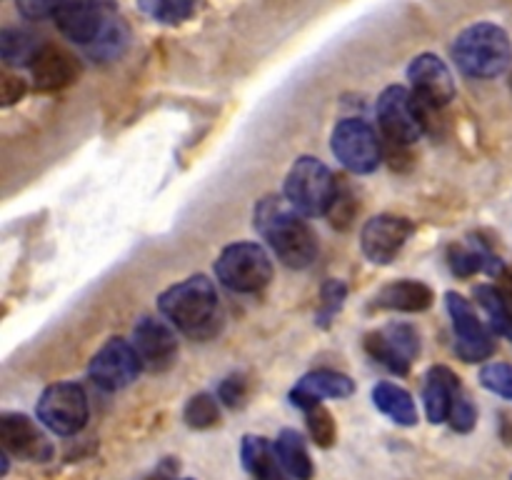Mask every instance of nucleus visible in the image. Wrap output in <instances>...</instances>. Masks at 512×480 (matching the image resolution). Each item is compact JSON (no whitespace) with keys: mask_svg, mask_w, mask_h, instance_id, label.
Listing matches in <instances>:
<instances>
[{"mask_svg":"<svg viewBox=\"0 0 512 480\" xmlns=\"http://www.w3.org/2000/svg\"><path fill=\"white\" fill-rule=\"evenodd\" d=\"M335 188H338V180L330 173L328 165L320 163L313 155H303L288 170L285 200L305 218H318L328 213Z\"/></svg>","mask_w":512,"mask_h":480,"instance_id":"20e7f679","label":"nucleus"},{"mask_svg":"<svg viewBox=\"0 0 512 480\" xmlns=\"http://www.w3.org/2000/svg\"><path fill=\"white\" fill-rule=\"evenodd\" d=\"M108 10L110 8H105V3H95V0H65L53 18L65 38L90 48L103 30Z\"/></svg>","mask_w":512,"mask_h":480,"instance_id":"dca6fc26","label":"nucleus"},{"mask_svg":"<svg viewBox=\"0 0 512 480\" xmlns=\"http://www.w3.org/2000/svg\"><path fill=\"white\" fill-rule=\"evenodd\" d=\"M355 213H358V198H355L353 188L348 183H343V180H338V188H335V195L330 200V208L325 213V218L330 220L333 228L345 230L353 225Z\"/></svg>","mask_w":512,"mask_h":480,"instance_id":"c85d7f7f","label":"nucleus"},{"mask_svg":"<svg viewBox=\"0 0 512 480\" xmlns=\"http://www.w3.org/2000/svg\"><path fill=\"white\" fill-rule=\"evenodd\" d=\"M95 3H108V0H95Z\"/></svg>","mask_w":512,"mask_h":480,"instance_id":"e433bc0d","label":"nucleus"},{"mask_svg":"<svg viewBox=\"0 0 512 480\" xmlns=\"http://www.w3.org/2000/svg\"><path fill=\"white\" fill-rule=\"evenodd\" d=\"M460 393H463V385L453 370L445 365L430 368L423 383V405L430 423H448V415Z\"/></svg>","mask_w":512,"mask_h":480,"instance_id":"a211bd4d","label":"nucleus"},{"mask_svg":"<svg viewBox=\"0 0 512 480\" xmlns=\"http://www.w3.org/2000/svg\"><path fill=\"white\" fill-rule=\"evenodd\" d=\"M140 368L143 365H140L133 343L123 338H110L90 360L88 375L98 388L118 393L138 378Z\"/></svg>","mask_w":512,"mask_h":480,"instance_id":"9d476101","label":"nucleus"},{"mask_svg":"<svg viewBox=\"0 0 512 480\" xmlns=\"http://www.w3.org/2000/svg\"><path fill=\"white\" fill-rule=\"evenodd\" d=\"M373 403L383 415H388L393 423L413 428L418 423V408H415L413 395L395 383H378L373 388Z\"/></svg>","mask_w":512,"mask_h":480,"instance_id":"5701e85b","label":"nucleus"},{"mask_svg":"<svg viewBox=\"0 0 512 480\" xmlns=\"http://www.w3.org/2000/svg\"><path fill=\"white\" fill-rule=\"evenodd\" d=\"M245 393H248V388H245L243 375H230V378H225L223 383H220L218 398L220 403H225L228 408H238L245 400Z\"/></svg>","mask_w":512,"mask_h":480,"instance_id":"72a5a7b5","label":"nucleus"},{"mask_svg":"<svg viewBox=\"0 0 512 480\" xmlns=\"http://www.w3.org/2000/svg\"><path fill=\"white\" fill-rule=\"evenodd\" d=\"M375 303L380 308L400 310V313H420L433 305V290L420 280H398V283L385 285Z\"/></svg>","mask_w":512,"mask_h":480,"instance_id":"412c9836","label":"nucleus"},{"mask_svg":"<svg viewBox=\"0 0 512 480\" xmlns=\"http://www.w3.org/2000/svg\"><path fill=\"white\" fill-rule=\"evenodd\" d=\"M305 420H308V433L320 448H333L335 438H338V425H335L333 413L325 405H313L305 410Z\"/></svg>","mask_w":512,"mask_h":480,"instance_id":"c756f323","label":"nucleus"},{"mask_svg":"<svg viewBox=\"0 0 512 480\" xmlns=\"http://www.w3.org/2000/svg\"><path fill=\"white\" fill-rule=\"evenodd\" d=\"M355 393V383L350 375L338 373V370H313V373L303 375L293 390H290V400L295 408L308 410L318 405L325 398H350Z\"/></svg>","mask_w":512,"mask_h":480,"instance_id":"f3484780","label":"nucleus"},{"mask_svg":"<svg viewBox=\"0 0 512 480\" xmlns=\"http://www.w3.org/2000/svg\"><path fill=\"white\" fill-rule=\"evenodd\" d=\"M160 480H163V478H160Z\"/></svg>","mask_w":512,"mask_h":480,"instance_id":"58836bf2","label":"nucleus"},{"mask_svg":"<svg viewBox=\"0 0 512 480\" xmlns=\"http://www.w3.org/2000/svg\"><path fill=\"white\" fill-rule=\"evenodd\" d=\"M425 110L428 108L418 103L413 90L403 88V85H390L380 93L378 108H375L380 133L395 145L415 143L423 135Z\"/></svg>","mask_w":512,"mask_h":480,"instance_id":"423d86ee","label":"nucleus"},{"mask_svg":"<svg viewBox=\"0 0 512 480\" xmlns=\"http://www.w3.org/2000/svg\"><path fill=\"white\" fill-rule=\"evenodd\" d=\"M125 45H128V30H125L123 18H118L113 10H108L103 30H100V35L95 38V43L85 50H88L90 58L95 60H113L123 53Z\"/></svg>","mask_w":512,"mask_h":480,"instance_id":"b1692460","label":"nucleus"},{"mask_svg":"<svg viewBox=\"0 0 512 480\" xmlns=\"http://www.w3.org/2000/svg\"><path fill=\"white\" fill-rule=\"evenodd\" d=\"M345 295H348V288H345V283H340V280H328V283L323 285V308H320L318 313V325L330 323V318L343 308Z\"/></svg>","mask_w":512,"mask_h":480,"instance_id":"2f4dec72","label":"nucleus"},{"mask_svg":"<svg viewBox=\"0 0 512 480\" xmlns=\"http://www.w3.org/2000/svg\"><path fill=\"white\" fill-rule=\"evenodd\" d=\"M23 93H25L23 80H18V78H5L3 80V103L5 105L20 100V95H23Z\"/></svg>","mask_w":512,"mask_h":480,"instance_id":"c9c22d12","label":"nucleus"},{"mask_svg":"<svg viewBox=\"0 0 512 480\" xmlns=\"http://www.w3.org/2000/svg\"><path fill=\"white\" fill-rule=\"evenodd\" d=\"M475 420H478V410H475L473 400H470L463 390V393L458 395V400L453 403L448 423L453 425V430H458V433H470V430L475 428Z\"/></svg>","mask_w":512,"mask_h":480,"instance_id":"473e14b6","label":"nucleus"},{"mask_svg":"<svg viewBox=\"0 0 512 480\" xmlns=\"http://www.w3.org/2000/svg\"><path fill=\"white\" fill-rule=\"evenodd\" d=\"M333 155L350 173H373L383 160L380 138L368 120L345 118L333 130Z\"/></svg>","mask_w":512,"mask_h":480,"instance_id":"6e6552de","label":"nucleus"},{"mask_svg":"<svg viewBox=\"0 0 512 480\" xmlns=\"http://www.w3.org/2000/svg\"><path fill=\"white\" fill-rule=\"evenodd\" d=\"M255 230L268 240L270 248L288 268H308L318 258V240H315L313 228L288 200H280L275 195L258 200Z\"/></svg>","mask_w":512,"mask_h":480,"instance_id":"f257e3e1","label":"nucleus"},{"mask_svg":"<svg viewBox=\"0 0 512 480\" xmlns=\"http://www.w3.org/2000/svg\"><path fill=\"white\" fill-rule=\"evenodd\" d=\"M138 8L155 23L178 25L195 10V0H138Z\"/></svg>","mask_w":512,"mask_h":480,"instance_id":"cd10ccee","label":"nucleus"},{"mask_svg":"<svg viewBox=\"0 0 512 480\" xmlns=\"http://www.w3.org/2000/svg\"><path fill=\"white\" fill-rule=\"evenodd\" d=\"M158 310L173 328L188 335H205L218 320V293L205 275H193L158 298Z\"/></svg>","mask_w":512,"mask_h":480,"instance_id":"7ed1b4c3","label":"nucleus"},{"mask_svg":"<svg viewBox=\"0 0 512 480\" xmlns=\"http://www.w3.org/2000/svg\"><path fill=\"white\" fill-rule=\"evenodd\" d=\"M453 60L470 78H498L510 68L512 43L500 25L475 23L465 28L453 43Z\"/></svg>","mask_w":512,"mask_h":480,"instance_id":"f03ea898","label":"nucleus"},{"mask_svg":"<svg viewBox=\"0 0 512 480\" xmlns=\"http://www.w3.org/2000/svg\"><path fill=\"white\" fill-rule=\"evenodd\" d=\"M30 73H33V85L43 93H53V90L65 88L78 75V65H75L73 55L65 50L55 48V45H43L30 63Z\"/></svg>","mask_w":512,"mask_h":480,"instance_id":"6ab92c4d","label":"nucleus"},{"mask_svg":"<svg viewBox=\"0 0 512 480\" xmlns=\"http://www.w3.org/2000/svg\"><path fill=\"white\" fill-rule=\"evenodd\" d=\"M275 453H278L280 463L288 470L293 480H310L313 478V458L308 453L305 438L293 428L280 430L275 438Z\"/></svg>","mask_w":512,"mask_h":480,"instance_id":"4be33fe9","label":"nucleus"},{"mask_svg":"<svg viewBox=\"0 0 512 480\" xmlns=\"http://www.w3.org/2000/svg\"><path fill=\"white\" fill-rule=\"evenodd\" d=\"M38 420L55 435H75L88 423V398L78 383H55L38 400Z\"/></svg>","mask_w":512,"mask_h":480,"instance_id":"0eeeda50","label":"nucleus"},{"mask_svg":"<svg viewBox=\"0 0 512 480\" xmlns=\"http://www.w3.org/2000/svg\"><path fill=\"white\" fill-rule=\"evenodd\" d=\"M183 480H190V478H183Z\"/></svg>","mask_w":512,"mask_h":480,"instance_id":"4c0bfd02","label":"nucleus"},{"mask_svg":"<svg viewBox=\"0 0 512 480\" xmlns=\"http://www.w3.org/2000/svg\"><path fill=\"white\" fill-rule=\"evenodd\" d=\"M0 443L8 455L15 458L33 460V463H45L53 455V445L45 438L43 430L20 413H3L0 418Z\"/></svg>","mask_w":512,"mask_h":480,"instance_id":"2eb2a0df","label":"nucleus"},{"mask_svg":"<svg viewBox=\"0 0 512 480\" xmlns=\"http://www.w3.org/2000/svg\"><path fill=\"white\" fill-rule=\"evenodd\" d=\"M415 225L400 215H375L365 223L363 235H360V248L365 258L375 265H388L398 258L400 250L413 235Z\"/></svg>","mask_w":512,"mask_h":480,"instance_id":"ddd939ff","label":"nucleus"},{"mask_svg":"<svg viewBox=\"0 0 512 480\" xmlns=\"http://www.w3.org/2000/svg\"><path fill=\"white\" fill-rule=\"evenodd\" d=\"M215 273L235 293H258L273 280V263L258 243H233L220 253Z\"/></svg>","mask_w":512,"mask_h":480,"instance_id":"39448f33","label":"nucleus"},{"mask_svg":"<svg viewBox=\"0 0 512 480\" xmlns=\"http://www.w3.org/2000/svg\"><path fill=\"white\" fill-rule=\"evenodd\" d=\"M183 420L193 430H208L220 423V403L215 395L198 393L188 400L183 410Z\"/></svg>","mask_w":512,"mask_h":480,"instance_id":"bb28decb","label":"nucleus"},{"mask_svg":"<svg viewBox=\"0 0 512 480\" xmlns=\"http://www.w3.org/2000/svg\"><path fill=\"white\" fill-rule=\"evenodd\" d=\"M475 298H478L480 308L488 313L493 328L498 330L500 335L512 340V310L508 300H505V295L500 293L498 285H478V288H475Z\"/></svg>","mask_w":512,"mask_h":480,"instance_id":"a878e982","label":"nucleus"},{"mask_svg":"<svg viewBox=\"0 0 512 480\" xmlns=\"http://www.w3.org/2000/svg\"><path fill=\"white\" fill-rule=\"evenodd\" d=\"M130 343L138 353L140 365L150 373H165L178 358V338L173 328L158 318H140Z\"/></svg>","mask_w":512,"mask_h":480,"instance_id":"4468645a","label":"nucleus"},{"mask_svg":"<svg viewBox=\"0 0 512 480\" xmlns=\"http://www.w3.org/2000/svg\"><path fill=\"white\" fill-rule=\"evenodd\" d=\"M410 90L425 108H445L455 98V78L448 63L433 53H423L408 68Z\"/></svg>","mask_w":512,"mask_h":480,"instance_id":"f8f14e48","label":"nucleus"},{"mask_svg":"<svg viewBox=\"0 0 512 480\" xmlns=\"http://www.w3.org/2000/svg\"><path fill=\"white\" fill-rule=\"evenodd\" d=\"M365 350L393 373L405 375L420 353V335L413 325L393 323L365 338Z\"/></svg>","mask_w":512,"mask_h":480,"instance_id":"9b49d317","label":"nucleus"},{"mask_svg":"<svg viewBox=\"0 0 512 480\" xmlns=\"http://www.w3.org/2000/svg\"><path fill=\"white\" fill-rule=\"evenodd\" d=\"M240 458L253 480H293L280 463L275 445L260 435H245L240 443Z\"/></svg>","mask_w":512,"mask_h":480,"instance_id":"aec40b11","label":"nucleus"},{"mask_svg":"<svg viewBox=\"0 0 512 480\" xmlns=\"http://www.w3.org/2000/svg\"><path fill=\"white\" fill-rule=\"evenodd\" d=\"M480 383L488 388L490 393L503 395L512 400V365L508 363H488L480 370Z\"/></svg>","mask_w":512,"mask_h":480,"instance_id":"7c9ffc66","label":"nucleus"},{"mask_svg":"<svg viewBox=\"0 0 512 480\" xmlns=\"http://www.w3.org/2000/svg\"><path fill=\"white\" fill-rule=\"evenodd\" d=\"M448 313L453 318L455 353L465 363H483L495 353V340L490 330L480 323L473 303L460 293H448Z\"/></svg>","mask_w":512,"mask_h":480,"instance_id":"1a4fd4ad","label":"nucleus"},{"mask_svg":"<svg viewBox=\"0 0 512 480\" xmlns=\"http://www.w3.org/2000/svg\"><path fill=\"white\" fill-rule=\"evenodd\" d=\"M63 3L65 0H15L20 13L30 20H43L48 15H55Z\"/></svg>","mask_w":512,"mask_h":480,"instance_id":"f704fd0d","label":"nucleus"},{"mask_svg":"<svg viewBox=\"0 0 512 480\" xmlns=\"http://www.w3.org/2000/svg\"><path fill=\"white\" fill-rule=\"evenodd\" d=\"M43 45L35 40V35H30L28 30L20 28H5L0 33V55L8 65H28L35 60L38 50Z\"/></svg>","mask_w":512,"mask_h":480,"instance_id":"393cba45","label":"nucleus"}]
</instances>
